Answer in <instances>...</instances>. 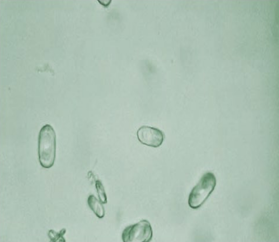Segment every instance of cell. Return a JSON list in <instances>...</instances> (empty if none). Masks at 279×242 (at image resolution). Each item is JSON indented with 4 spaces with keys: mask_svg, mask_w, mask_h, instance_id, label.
<instances>
[{
    "mask_svg": "<svg viewBox=\"0 0 279 242\" xmlns=\"http://www.w3.org/2000/svg\"><path fill=\"white\" fill-rule=\"evenodd\" d=\"M56 151L55 132L50 125H44L40 130L38 137V152L39 162L43 168L48 169L53 165Z\"/></svg>",
    "mask_w": 279,
    "mask_h": 242,
    "instance_id": "cell-1",
    "label": "cell"
},
{
    "mask_svg": "<svg viewBox=\"0 0 279 242\" xmlns=\"http://www.w3.org/2000/svg\"><path fill=\"white\" fill-rule=\"evenodd\" d=\"M216 183V177L213 173L207 172L204 174L189 194V206L194 209L199 208L213 191Z\"/></svg>",
    "mask_w": 279,
    "mask_h": 242,
    "instance_id": "cell-2",
    "label": "cell"
},
{
    "mask_svg": "<svg viewBox=\"0 0 279 242\" xmlns=\"http://www.w3.org/2000/svg\"><path fill=\"white\" fill-rule=\"evenodd\" d=\"M152 236L150 223L143 220L126 227L122 237L124 242H148L151 240Z\"/></svg>",
    "mask_w": 279,
    "mask_h": 242,
    "instance_id": "cell-3",
    "label": "cell"
},
{
    "mask_svg": "<svg viewBox=\"0 0 279 242\" xmlns=\"http://www.w3.org/2000/svg\"><path fill=\"white\" fill-rule=\"evenodd\" d=\"M137 136L142 144L154 148L160 146L165 137V134L161 130L146 125L142 126L138 129Z\"/></svg>",
    "mask_w": 279,
    "mask_h": 242,
    "instance_id": "cell-4",
    "label": "cell"
},
{
    "mask_svg": "<svg viewBox=\"0 0 279 242\" xmlns=\"http://www.w3.org/2000/svg\"><path fill=\"white\" fill-rule=\"evenodd\" d=\"M87 201L89 207L98 217L102 218L104 217L105 214L104 207L94 195H90Z\"/></svg>",
    "mask_w": 279,
    "mask_h": 242,
    "instance_id": "cell-5",
    "label": "cell"
},
{
    "mask_svg": "<svg viewBox=\"0 0 279 242\" xmlns=\"http://www.w3.org/2000/svg\"><path fill=\"white\" fill-rule=\"evenodd\" d=\"M96 187L100 201L102 203H106L107 197L104 187L102 183L99 181H97L96 183Z\"/></svg>",
    "mask_w": 279,
    "mask_h": 242,
    "instance_id": "cell-6",
    "label": "cell"
},
{
    "mask_svg": "<svg viewBox=\"0 0 279 242\" xmlns=\"http://www.w3.org/2000/svg\"><path fill=\"white\" fill-rule=\"evenodd\" d=\"M66 232V230L65 229H62L59 233L56 232L54 231L51 230L49 231L50 238L53 242H65V240L63 236Z\"/></svg>",
    "mask_w": 279,
    "mask_h": 242,
    "instance_id": "cell-7",
    "label": "cell"
}]
</instances>
